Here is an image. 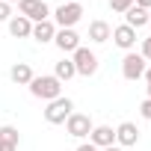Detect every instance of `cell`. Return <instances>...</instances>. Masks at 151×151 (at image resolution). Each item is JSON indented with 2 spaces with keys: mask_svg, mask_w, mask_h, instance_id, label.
Returning a JSON list of instances; mask_svg holds the SVG:
<instances>
[{
  "mask_svg": "<svg viewBox=\"0 0 151 151\" xmlns=\"http://www.w3.org/2000/svg\"><path fill=\"white\" fill-rule=\"evenodd\" d=\"M89 142H92L98 151H101V148H110V145H116V130H113L110 124H98V127H92Z\"/></svg>",
  "mask_w": 151,
  "mask_h": 151,
  "instance_id": "10",
  "label": "cell"
},
{
  "mask_svg": "<svg viewBox=\"0 0 151 151\" xmlns=\"http://www.w3.org/2000/svg\"><path fill=\"white\" fill-rule=\"evenodd\" d=\"M71 62H74V71H77L80 77H92V74L98 71V56L89 47H77L71 53Z\"/></svg>",
  "mask_w": 151,
  "mask_h": 151,
  "instance_id": "4",
  "label": "cell"
},
{
  "mask_svg": "<svg viewBox=\"0 0 151 151\" xmlns=\"http://www.w3.org/2000/svg\"><path fill=\"white\" fill-rule=\"evenodd\" d=\"M9 77H12V83H18V86H30V80L36 77V74H33V68H30L27 62H15V65L9 68Z\"/></svg>",
  "mask_w": 151,
  "mask_h": 151,
  "instance_id": "14",
  "label": "cell"
},
{
  "mask_svg": "<svg viewBox=\"0 0 151 151\" xmlns=\"http://www.w3.org/2000/svg\"><path fill=\"white\" fill-rule=\"evenodd\" d=\"M130 6H133V0H110V9H113V12H119V15H124Z\"/></svg>",
  "mask_w": 151,
  "mask_h": 151,
  "instance_id": "19",
  "label": "cell"
},
{
  "mask_svg": "<svg viewBox=\"0 0 151 151\" xmlns=\"http://www.w3.org/2000/svg\"><path fill=\"white\" fill-rule=\"evenodd\" d=\"M136 142H139V127L133 122H122L116 127V145L119 148H133Z\"/></svg>",
  "mask_w": 151,
  "mask_h": 151,
  "instance_id": "8",
  "label": "cell"
},
{
  "mask_svg": "<svg viewBox=\"0 0 151 151\" xmlns=\"http://www.w3.org/2000/svg\"><path fill=\"white\" fill-rule=\"evenodd\" d=\"M9 33H12L15 39H30V36H33V21L24 18V15H12V18H9Z\"/></svg>",
  "mask_w": 151,
  "mask_h": 151,
  "instance_id": "12",
  "label": "cell"
},
{
  "mask_svg": "<svg viewBox=\"0 0 151 151\" xmlns=\"http://www.w3.org/2000/svg\"><path fill=\"white\" fill-rule=\"evenodd\" d=\"M6 3H9V6H12V3H21V0H6Z\"/></svg>",
  "mask_w": 151,
  "mask_h": 151,
  "instance_id": "28",
  "label": "cell"
},
{
  "mask_svg": "<svg viewBox=\"0 0 151 151\" xmlns=\"http://www.w3.org/2000/svg\"><path fill=\"white\" fill-rule=\"evenodd\" d=\"M30 92L39 101H53V98L62 95V83L53 77V74H39V77L30 80Z\"/></svg>",
  "mask_w": 151,
  "mask_h": 151,
  "instance_id": "1",
  "label": "cell"
},
{
  "mask_svg": "<svg viewBox=\"0 0 151 151\" xmlns=\"http://www.w3.org/2000/svg\"><path fill=\"white\" fill-rule=\"evenodd\" d=\"M68 3H80V0H68Z\"/></svg>",
  "mask_w": 151,
  "mask_h": 151,
  "instance_id": "31",
  "label": "cell"
},
{
  "mask_svg": "<svg viewBox=\"0 0 151 151\" xmlns=\"http://www.w3.org/2000/svg\"><path fill=\"white\" fill-rule=\"evenodd\" d=\"M74 74H77V71H74V62H71V59H59V62H56V68H53V77H56L59 83L71 80Z\"/></svg>",
  "mask_w": 151,
  "mask_h": 151,
  "instance_id": "17",
  "label": "cell"
},
{
  "mask_svg": "<svg viewBox=\"0 0 151 151\" xmlns=\"http://www.w3.org/2000/svg\"><path fill=\"white\" fill-rule=\"evenodd\" d=\"M9 18H12V6L6 0H0V21H9Z\"/></svg>",
  "mask_w": 151,
  "mask_h": 151,
  "instance_id": "21",
  "label": "cell"
},
{
  "mask_svg": "<svg viewBox=\"0 0 151 151\" xmlns=\"http://www.w3.org/2000/svg\"><path fill=\"white\" fill-rule=\"evenodd\" d=\"M80 18H83V6H80V3H62V6L53 12L56 30H74V24H77Z\"/></svg>",
  "mask_w": 151,
  "mask_h": 151,
  "instance_id": "3",
  "label": "cell"
},
{
  "mask_svg": "<svg viewBox=\"0 0 151 151\" xmlns=\"http://www.w3.org/2000/svg\"><path fill=\"white\" fill-rule=\"evenodd\" d=\"M0 142H12V145H18L21 136H18V130H15L12 124H3V127H0Z\"/></svg>",
  "mask_w": 151,
  "mask_h": 151,
  "instance_id": "18",
  "label": "cell"
},
{
  "mask_svg": "<svg viewBox=\"0 0 151 151\" xmlns=\"http://www.w3.org/2000/svg\"><path fill=\"white\" fill-rule=\"evenodd\" d=\"M71 113H74V101H71V98H65V95H59V98L47 101L45 122H47V124H65V119H68Z\"/></svg>",
  "mask_w": 151,
  "mask_h": 151,
  "instance_id": "2",
  "label": "cell"
},
{
  "mask_svg": "<svg viewBox=\"0 0 151 151\" xmlns=\"http://www.w3.org/2000/svg\"><path fill=\"white\" fill-rule=\"evenodd\" d=\"M148 27H151V12H148Z\"/></svg>",
  "mask_w": 151,
  "mask_h": 151,
  "instance_id": "30",
  "label": "cell"
},
{
  "mask_svg": "<svg viewBox=\"0 0 151 151\" xmlns=\"http://www.w3.org/2000/svg\"><path fill=\"white\" fill-rule=\"evenodd\" d=\"M124 24H127V27H133V30H139V27H145V24H148V12H145V9H139V6H130V9L124 12Z\"/></svg>",
  "mask_w": 151,
  "mask_h": 151,
  "instance_id": "16",
  "label": "cell"
},
{
  "mask_svg": "<svg viewBox=\"0 0 151 151\" xmlns=\"http://www.w3.org/2000/svg\"><path fill=\"white\" fill-rule=\"evenodd\" d=\"M53 45L62 50V53H74L80 47V36L74 33V30H56V36H53Z\"/></svg>",
  "mask_w": 151,
  "mask_h": 151,
  "instance_id": "11",
  "label": "cell"
},
{
  "mask_svg": "<svg viewBox=\"0 0 151 151\" xmlns=\"http://www.w3.org/2000/svg\"><path fill=\"white\" fill-rule=\"evenodd\" d=\"M148 98H151V83H148Z\"/></svg>",
  "mask_w": 151,
  "mask_h": 151,
  "instance_id": "29",
  "label": "cell"
},
{
  "mask_svg": "<svg viewBox=\"0 0 151 151\" xmlns=\"http://www.w3.org/2000/svg\"><path fill=\"white\" fill-rule=\"evenodd\" d=\"M77 151H98V148H95L92 142H80V145H77Z\"/></svg>",
  "mask_w": 151,
  "mask_h": 151,
  "instance_id": "24",
  "label": "cell"
},
{
  "mask_svg": "<svg viewBox=\"0 0 151 151\" xmlns=\"http://www.w3.org/2000/svg\"><path fill=\"white\" fill-rule=\"evenodd\" d=\"M142 77H145V83H151V65L145 68V74H142Z\"/></svg>",
  "mask_w": 151,
  "mask_h": 151,
  "instance_id": "26",
  "label": "cell"
},
{
  "mask_svg": "<svg viewBox=\"0 0 151 151\" xmlns=\"http://www.w3.org/2000/svg\"><path fill=\"white\" fill-rule=\"evenodd\" d=\"M139 53H142V59L151 65V39H142V50H139Z\"/></svg>",
  "mask_w": 151,
  "mask_h": 151,
  "instance_id": "20",
  "label": "cell"
},
{
  "mask_svg": "<svg viewBox=\"0 0 151 151\" xmlns=\"http://www.w3.org/2000/svg\"><path fill=\"white\" fill-rule=\"evenodd\" d=\"M133 6H139V9H145V12H151V0H133Z\"/></svg>",
  "mask_w": 151,
  "mask_h": 151,
  "instance_id": "23",
  "label": "cell"
},
{
  "mask_svg": "<svg viewBox=\"0 0 151 151\" xmlns=\"http://www.w3.org/2000/svg\"><path fill=\"white\" fill-rule=\"evenodd\" d=\"M0 151H18V145H12V142H0Z\"/></svg>",
  "mask_w": 151,
  "mask_h": 151,
  "instance_id": "25",
  "label": "cell"
},
{
  "mask_svg": "<svg viewBox=\"0 0 151 151\" xmlns=\"http://www.w3.org/2000/svg\"><path fill=\"white\" fill-rule=\"evenodd\" d=\"M145 68H148V62L142 59V53H133V50L124 53V59H122V77L124 80H139L145 74Z\"/></svg>",
  "mask_w": 151,
  "mask_h": 151,
  "instance_id": "5",
  "label": "cell"
},
{
  "mask_svg": "<svg viewBox=\"0 0 151 151\" xmlns=\"http://www.w3.org/2000/svg\"><path fill=\"white\" fill-rule=\"evenodd\" d=\"M92 119L86 116V113H71L68 119H65V130H68V136H74V139H83V136H89L92 133Z\"/></svg>",
  "mask_w": 151,
  "mask_h": 151,
  "instance_id": "6",
  "label": "cell"
},
{
  "mask_svg": "<svg viewBox=\"0 0 151 151\" xmlns=\"http://www.w3.org/2000/svg\"><path fill=\"white\" fill-rule=\"evenodd\" d=\"M101 151H124V148H119V145H110V148H101Z\"/></svg>",
  "mask_w": 151,
  "mask_h": 151,
  "instance_id": "27",
  "label": "cell"
},
{
  "mask_svg": "<svg viewBox=\"0 0 151 151\" xmlns=\"http://www.w3.org/2000/svg\"><path fill=\"white\" fill-rule=\"evenodd\" d=\"M122 50H133L136 47V30L133 27H127V24H119V27H113V36H110Z\"/></svg>",
  "mask_w": 151,
  "mask_h": 151,
  "instance_id": "9",
  "label": "cell"
},
{
  "mask_svg": "<svg viewBox=\"0 0 151 151\" xmlns=\"http://www.w3.org/2000/svg\"><path fill=\"white\" fill-rule=\"evenodd\" d=\"M18 12H21L24 18H30L33 24L50 18V6L45 3V0H21V3H18Z\"/></svg>",
  "mask_w": 151,
  "mask_h": 151,
  "instance_id": "7",
  "label": "cell"
},
{
  "mask_svg": "<svg viewBox=\"0 0 151 151\" xmlns=\"http://www.w3.org/2000/svg\"><path fill=\"white\" fill-rule=\"evenodd\" d=\"M110 36H113V27H110L107 21H92V24H89V39H92L95 45L110 42Z\"/></svg>",
  "mask_w": 151,
  "mask_h": 151,
  "instance_id": "15",
  "label": "cell"
},
{
  "mask_svg": "<svg viewBox=\"0 0 151 151\" xmlns=\"http://www.w3.org/2000/svg\"><path fill=\"white\" fill-rule=\"evenodd\" d=\"M53 36H56V24L47 18V21H39V24H33V36L30 39H36L39 45H45V42H53Z\"/></svg>",
  "mask_w": 151,
  "mask_h": 151,
  "instance_id": "13",
  "label": "cell"
},
{
  "mask_svg": "<svg viewBox=\"0 0 151 151\" xmlns=\"http://www.w3.org/2000/svg\"><path fill=\"white\" fill-rule=\"evenodd\" d=\"M139 113H142V119H148V122H151V98H145V101L139 104Z\"/></svg>",
  "mask_w": 151,
  "mask_h": 151,
  "instance_id": "22",
  "label": "cell"
}]
</instances>
